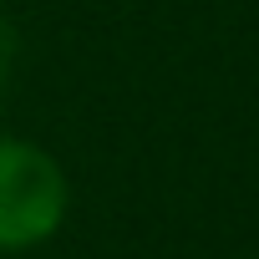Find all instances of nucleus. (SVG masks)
<instances>
[{
	"label": "nucleus",
	"instance_id": "1",
	"mask_svg": "<svg viewBox=\"0 0 259 259\" xmlns=\"http://www.w3.org/2000/svg\"><path fill=\"white\" fill-rule=\"evenodd\" d=\"M71 208L66 168L31 138H0V254L46 244Z\"/></svg>",
	"mask_w": 259,
	"mask_h": 259
}]
</instances>
